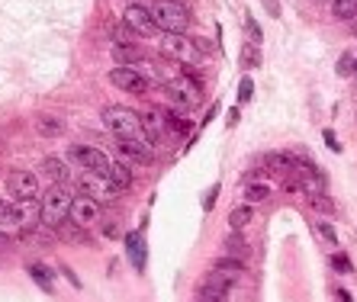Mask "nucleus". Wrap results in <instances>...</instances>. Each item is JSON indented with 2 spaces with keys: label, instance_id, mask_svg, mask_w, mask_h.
I'll list each match as a JSON object with an SVG mask.
<instances>
[{
  "label": "nucleus",
  "instance_id": "obj_7",
  "mask_svg": "<svg viewBox=\"0 0 357 302\" xmlns=\"http://www.w3.org/2000/svg\"><path fill=\"white\" fill-rule=\"evenodd\" d=\"M7 190L19 203H32V199H39V177L32 170H13L7 180Z\"/></svg>",
  "mask_w": 357,
  "mask_h": 302
},
{
  "label": "nucleus",
  "instance_id": "obj_29",
  "mask_svg": "<svg viewBox=\"0 0 357 302\" xmlns=\"http://www.w3.org/2000/svg\"><path fill=\"white\" fill-rule=\"evenodd\" d=\"M132 36H135V32H132L126 23H116V26H113V46H126Z\"/></svg>",
  "mask_w": 357,
  "mask_h": 302
},
{
  "label": "nucleus",
  "instance_id": "obj_17",
  "mask_svg": "<svg viewBox=\"0 0 357 302\" xmlns=\"http://www.w3.org/2000/svg\"><path fill=\"white\" fill-rule=\"evenodd\" d=\"M113 58H116V65L119 68H139L142 58H145V52L126 42V46H113Z\"/></svg>",
  "mask_w": 357,
  "mask_h": 302
},
{
  "label": "nucleus",
  "instance_id": "obj_21",
  "mask_svg": "<svg viewBox=\"0 0 357 302\" xmlns=\"http://www.w3.org/2000/svg\"><path fill=\"white\" fill-rule=\"evenodd\" d=\"M251 219H254V209L251 203H244V206H235L229 212V225H232V232H242L244 225H251Z\"/></svg>",
  "mask_w": 357,
  "mask_h": 302
},
{
  "label": "nucleus",
  "instance_id": "obj_23",
  "mask_svg": "<svg viewBox=\"0 0 357 302\" xmlns=\"http://www.w3.org/2000/svg\"><path fill=\"white\" fill-rule=\"evenodd\" d=\"M335 19H357V0H331Z\"/></svg>",
  "mask_w": 357,
  "mask_h": 302
},
{
  "label": "nucleus",
  "instance_id": "obj_43",
  "mask_svg": "<svg viewBox=\"0 0 357 302\" xmlns=\"http://www.w3.org/2000/svg\"><path fill=\"white\" fill-rule=\"evenodd\" d=\"M354 29H357V26H354Z\"/></svg>",
  "mask_w": 357,
  "mask_h": 302
},
{
  "label": "nucleus",
  "instance_id": "obj_12",
  "mask_svg": "<svg viewBox=\"0 0 357 302\" xmlns=\"http://www.w3.org/2000/svg\"><path fill=\"white\" fill-rule=\"evenodd\" d=\"M293 177H296V183H300V190L306 193V197H325V174H322L319 168H312V164H306L302 161L300 168L293 170Z\"/></svg>",
  "mask_w": 357,
  "mask_h": 302
},
{
  "label": "nucleus",
  "instance_id": "obj_14",
  "mask_svg": "<svg viewBox=\"0 0 357 302\" xmlns=\"http://www.w3.org/2000/svg\"><path fill=\"white\" fill-rule=\"evenodd\" d=\"M119 142V154L126 161H139V164H148L151 158H155V145L145 142V139H116Z\"/></svg>",
  "mask_w": 357,
  "mask_h": 302
},
{
  "label": "nucleus",
  "instance_id": "obj_22",
  "mask_svg": "<svg viewBox=\"0 0 357 302\" xmlns=\"http://www.w3.org/2000/svg\"><path fill=\"white\" fill-rule=\"evenodd\" d=\"M126 245H129L132 267H135V270H142V267H145V248H142V238L132 232V235H126Z\"/></svg>",
  "mask_w": 357,
  "mask_h": 302
},
{
  "label": "nucleus",
  "instance_id": "obj_34",
  "mask_svg": "<svg viewBox=\"0 0 357 302\" xmlns=\"http://www.w3.org/2000/svg\"><path fill=\"white\" fill-rule=\"evenodd\" d=\"M351 68H354V55H345L338 61V74H351Z\"/></svg>",
  "mask_w": 357,
  "mask_h": 302
},
{
  "label": "nucleus",
  "instance_id": "obj_28",
  "mask_svg": "<svg viewBox=\"0 0 357 302\" xmlns=\"http://www.w3.org/2000/svg\"><path fill=\"white\" fill-rule=\"evenodd\" d=\"M226 251H229V257H238V261H242V254H244V241H242V235H238V232H232V235H229Z\"/></svg>",
  "mask_w": 357,
  "mask_h": 302
},
{
  "label": "nucleus",
  "instance_id": "obj_6",
  "mask_svg": "<svg viewBox=\"0 0 357 302\" xmlns=\"http://www.w3.org/2000/svg\"><path fill=\"white\" fill-rule=\"evenodd\" d=\"M68 158L75 161V164H81V170H90V174H110V168H113V161L106 158L100 148H90V145H75V148L68 151Z\"/></svg>",
  "mask_w": 357,
  "mask_h": 302
},
{
  "label": "nucleus",
  "instance_id": "obj_41",
  "mask_svg": "<svg viewBox=\"0 0 357 302\" xmlns=\"http://www.w3.org/2000/svg\"><path fill=\"white\" fill-rule=\"evenodd\" d=\"M354 71H357V58H354Z\"/></svg>",
  "mask_w": 357,
  "mask_h": 302
},
{
  "label": "nucleus",
  "instance_id": "obj_13",
  "mask_svg": "<svg viewBox=\"0 0 357 302\" xmlns=\"http://www.w3.org/2000/svg\"><path fill=\"white\" fill-rule=\"evenodd\" d=\"M71 222H77L81 228H94L100 222V203L90 199L87 193L75 197V203H71Z\"/></svg>",
  "mask_w": 357,
  "mask_h": 302
},
{
  "label": "nucleus",
  "instance_id": "obj_40",
  "mask_svg": "<svg viewBox=\"0 0 357 302\" xmlns=\"http://www.w3.org/2000/svg\"><path fill=\"white\" fill-rule=\"evenodd\" d=\"M338 299H341V302H354V299H351L348 290H338Z\"/></svg>",
  "mask_w": 357,
  "mask_h": 302
},
{
  "label": "nucleus",
  "instance_id": "obj_35",
  "mask_svg": "<svg viewBox=\"0 0 357 302\" xmlns=\"http://www.w3.org/2000/svg\"><path fill=\"white\" fill-rule=\"evenodd\" d=\"M331 264L338 267L341 274H351V264H348V261H345V257H331Z\"/></svg>",
  "mask_w": 357,
  "mask_h": 302
},
{
  "label": "nucleus",
  "instance_id": "obj_20",
  "mask_svg": "<svg viewBox=\"0 0 357 302\" xmlns=\"http://www.w3.org/2000/svg\"><path fill=\"white\" fill-rule=\"evenodd\" d=\"M106 180H110V183H113V190L116 193H122V190H129L132 187V170H129V164H113V168H110V174H106Z\"/></svg>",
  "mask_w": 357,
  "mask_h": 302
},
{
  "label": "nucleus",
  "instance_id": "obj_33",
  "mask_svg": "<svg viewBox=\"0 0 357 302\" xmlns=\"http://www.w3.org/2000/svg\"><path fill=\"white\" fill-rule=\"evenodd\" d=\"M312 206L319 209V212H331V199L329 197H312Z\"/></svg>",
  "mask_w": 357,
  "mask_h": 302
},
{
  "label": "nucleus",
  "instance_id": "obj_8",
  "mask_svg": "<svg viewBox=\"0 0 357 302\" xmlns=\"http://www.w3.org/2000/svg\"><path fill=\"white\" fill-rule=\"evenodd\" d=\"M242 276H244V264L238 261V257L226 254V257H216V261L209 264V280H216V283L229 286V290H232Z\"/></svg>",
  "mask_w": 357,
  "mask_h": 302
},
{
  "label": "nucleus",
  "instance_id": "obj_39",
  "mask_svg": "<svg viewBox=\"0 0 357 302\" xmlns=\"http://www.w3.org/2000/svg\"><path fill=\"white\" fill-rule=\"evenodd\" d=\"M3 248H10V235H7V232H0V251H3Z\"/></svg>",
  "mask_w": 357,
  "mask_h": 302
},
{
  "label": "nucleus",
  "instance_id": "obj_15",
  "mask_svg": "<svg viewBox=\"0 0 357 302\" xmlns=\"http://www.w3.org/2000/svg\"><path fill=\"white\" fill-rule=\"evenodd\" d=\"M142 132L148 139L151 145H158L164 135H168V119L161 110H148V113H142Z\"/></svg>",
  "mask_w": 357,
  "mask_h": 302
},
{
  "label": "nucleus",
  "instance_id": "obj_26",
  "mask_svg": "<svg viewBox=\"0 0 357 302\" xmlns=\"http://www.w3.org/2000/svg\"><path fill=\"white\" fill-rule=\"evenodd\" d=\"M267 197H271V187H264V183H251V187L244 190V199H248V203H264Z\"/></svg>",
  "mask_w": 357,
  "mask_h": 302
},
{
  "label": "nucleus",
  "instance_id": "obj_27",
  "mask_svg": "<svg viewBox=\"0 0 357 302\" xmlns=\"http://www.w3.org/2000/svg\"><path fill=\"white\" fill-rule=\"evenodd\" d=\"M36 129H39V135H61L65 125L58 123V119H46V116H42V119L36 123Z\"/></svg>",
  "mask_w": 357,
  "mask_h": 302
},
{
  "label": "nucleus",
  "instance_id": "obj_10",
  "mask_svg": "<svg viewBox=\"0 0 357 302\" xmlns=\"http://www.w3.org/2000/svg\"><path fill=\"white\" fill-rule=\"evenodd\" d=\"M122 23L135 32V36L148 39L158 32V26H155V17H151L148 7H142V3H132V7H126V13H122Z\"/></svg>",
  "mask_w": 357,
  "mask_h": 302
},
{
  "label": "nucleus",
  "instance_id": "obj_31",
  "mask_svg": "<svg viewBox=\"0 0 357 302\" xmlns=\"http://www.w3.org/2000/svg\"><path fill=\"white\" fill-rule=\"evenodd\" d=\"M254 97V84H251V77H244L242 84H238V103H248Z\"/></svg>",
  "mask_w": 357,
  "mask_h": 302
},
{
  "label": "nucleus",
  "instance_id": "obj_36",
  "mask_svg": "<svg viewBox=\"0 0 357 302\" xmlns=\"http://www.w3.org/2000/svg\"><path fill=\"white\" fill-rule=\"evenodd\" d=\"M325 142L331 145V151H341V148H338V139H335V132H329V129H325Z\"/></svg>",
  "mask_w": 357,
  "mask_h": 302
},
{
  "label": "nucleus",
  "instance_id": "obj_4",
  "mask_svg": "<svg viewBox=\"0 0 357 302\" xmlns=\"http://www.w3.org/2000/svg\"><path fill=\"white\" fill-rule=\"evenodd\" d=\"M104 123L116 139H145V132H142V113L129 110V106H106ZM145 142H148V139H145Z\"/></svg>",
  "mask_w": 357,
  "mask_h": 302
},
{
  "label": "nucleus",
  "instance_id": "obj_24",
  "mask_svg": "<svg viewBox=\"0 0 357 302\" xmlns=\"http://www.w3.org/2000/svg\"><path fill=\"white\" fill-rule=\"evenodd\" d=\"M29 276H32V280H36V283L42 286L46 293H52V270H48V267L32 264V267H29Z\"/></svg>",
  "mask_w": 357,
  "mask_h": 302
},
{
  "label": "nucleus",
  "instance_id": "obj_1",
  "mask_svg": "<svg viewBox=\"0 0 357 302\" xmlns=\"http://www.w3.org/2000/svg\"><path fill=\"white\" fill-rule=\"evenodd\" d=\"M164 90L180 110L200 103V77L190 65H174V71H164Z\"/></svg>",
  "mask_w": 357,
  "mask_h": 302
},
{
  "label": "nucleus",
  "instance_id": "obj_2",
  "mask_svg": "<svg viewBox=\"0 0 357 302\" xmlns=\"http://www.w3.org/2000/svg\"><path fill=\"white\" fill-rule=\"evenodd\" d=\"M71 203H75V193L68 187L46 190V197L39 199V222L48 228L65 225L68 219H71Z\"/></svg>",
  "mask_w": 357,
  "mask_h": 302
},
{
  "label": "nucleus",
  "instance_id": "obj_19",
  "mask_svg": "<svg viewBox=\"0 0 357 302\" xmlns=\"http://www.w3.org/2000/svg\"><path fill=\"white\" fill-rule=\"evenodd\" d=\"M23 222V203L13 199H0V228H13Z\"/></svg>",
  "mask_w": 357,
  "mask_h": 302
},
{
  "label": "nucleus",
  "instance_id": "obj_37",
  "mask_svg": "<svg viewBox=\"0 0 357 302\" xmlns=\"http://www.w3.org/2000/svg\"><path fill=\"white\" fill-rule=\"evenodd\" d=\"M61 274H65V276H68V280H71V283H75V286H81V280H77V276H75V270H71V267H61Z\"/></svg>",
  "mask_w": 357,
  "mask_h": 302
},
{
  "label": "nucleus",
  "instance_id": "obj_38",
  "mask_svg": "<svg viewBox=\"0 0 357 302\" xmlns=\"http://www.w3.org/2000/svg\"><path fill=\"white\" fill-rule=\"evenodd\" d=\"M104 232H106V235H110V238H116V235H119V228H116L113 222H106V228H104Z\"/></svg>",
  "mask_w": 357,
  "mask_h": 302
},
{
  "label": "nucleus",
  "instance_id": "obj_16",
  "mask_svg": "<svg viewBox=\"0 0 357 302\" xmlns=\"http://www.w3.org/2000/svg\"><path fill=\"white\" fill-rule=\"evenodd\" d=\"M197 302H229V286H222L206 276L197 290Z\"/></svg>",
  "mask_w": 357,
  "mask_h": 302
},
{
  "label": "nucleus",
  "instance_id": "obj_42",
  "mask_svg": "<svg viewBox=\"0 0 357 302\" xmlns=\"http://www.w3.org/2000/svg\"><path fill=\"white\" fill-rule=\"evenodd\" d=\"M132 3H142V0H132Z\"/></svg>",
  "mask_w": 357,
  "mask_h": 302
},
{
  "label": "nucleus",
  "instance_id": "obj_25",
  "mask_svg": "<svg viewBox=\"0 0 357 302\" xmlns=\"http://www.w3.org/2000/svg\"><path fill=\"white\" fill-rule=\"evenodd\" d=\"M164 119H168V135H187L190 132V119H180V116H174V113H164Z\"/></svg>",
  "mask_w": 357,
  "mask_h": 302
},
{
  "label": "nucleus",
  "instance_id": "obj_11",
  "mask_svg": "<svg viewBox=\"0 0 357 302\" xmlns=\"http://www.w3.org/2000/svg\"><path fill=\"white\" fill-rule=\"evenodd\" d=\"M77 187L84 190L90 199H97V203H110V199L116 197L113 183H110L104 174H90V170H81V177H77Z\"/></svg>",
  "mask_w": 357,
  "mask_h": 302
},
{
  "label": "nucleus",
  "instance_id": "obj_3",
  "mask_svg": "<svg viewBox=\"0 0 357 302\" xmlns=\"http://www.w3.org/2000/svg\"><path fill=\"white\" fill-rule=\"evenodd\" d=\"M151 17L161 32H187L190 26V10L180 0H151Z\"/></svg>",
  "mask_w": 357,
  "mask_h": 302
},
{
  "label": "nucleus",
  "instance_id": "obj_9",
  "mask_svg": "<svg viewBox=\"0 0 357 302\" xmlns=\"http://www.w3.org/2000/svg\"><path fill=\"white\" fill-rule=\"evenodd\" d=\"M110 81L119 87L122 94H135V97L148 94V77L142 74L139 68H119L116 65L113 71H110Z\"/></svg>",
  "mask_w": 357,
  "mask_h": 302
},
{
  "label": "nucleus",
  "instance_id": "obj_32",
  "mask_svg": "<svg viewBox=\"0 0 357 302\" xmlns=\"http://www.w3.org/2000/svg\"><path fill=\"white\" fill-rule=\"evenodd\" d=\"M244 29H248V36L254 39V46H258V42H261V29H258V23H254V17H248L244 19Z\"/></svg>",
  "mask_w": 357,
  "mask_h": 302
},
{
  "label": "nucleus",
  "instance_id": "obj_30",
  "mask_svg": "<svg viewBox=\"0 0 357 302\" xmlns=\"http://www.w3.org/2000/svg\"><path fill=\"white\" fill-rule=\"evenodd\" d=\"M316 232H319V235L325 238L329 245H338V235H335V228H331L329 222H316Z\"/></svg>",
  "mask_w": 357,
  "mask_h": 302
},
{
  "label": "nucleus",
  "instance_id": "obj_5",
  "mask_svg": "<svg viewBox=\"0 0 357 302\" xmlns=\"http://www.w3.org/2000/svg\"><path fill=\"white\" fill-rule=\"evenodd\" d=\"M161 48H164V55H171L180 65H193L200 58V46L193 39H187V32H161Z\"/></svg>",
  "mask_w": 357,
  "mask_h": 302
},
{
  "label": "nucleus",
  "instance_id": "obj_18",
  "mask_svg": "<svg viewBox=\"0 0 357 302\" xmlns=\"http://www.w3.org/2000/svg\"><path fill=\"white\" fill-rule=\"evenodd\" d=\"M42 174H46L48 180H55V187H65V180L71 177V170H68V164L61 158H46L42 161Z\"/></svg>",
  "mask_w": 357,
  "mask_h": 302
}]
</instances>
